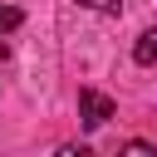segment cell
Wrapping results in <instances>:
<instances>
[{"label":"cell","mask_w":157,"mask_h":157,"mask_svg":"<svg viewBox=\"0 0 157 157\" xmlns=\"http://www.w3.org/2000/svg\"><path fill=\"white\" fill-rule=\"evenodd\" d=\"M132 59L147 69V64H157V29H142L137 34V44H132Z\"/></svg>","instance_id":"cell-2"},{"label":"cell","mask_w":157,"mask_h":157,"mask_svg":"<svg viewBox=\"0 0 157 157\" xmlns=\"http://www.w3.org/2000/svg\"><path fill=\"white\" fill-rule=\"evenodd\" d=\"M5 59H10V44H0V64H5Z\"/></svg>","instance_id":"cell-6"},{"label":"cell","mask_w":157,"mask_h":157,"mask_svg":"<svg viewBox=\"0 0 157 157\" xmlns=\"http://www.w3.org/2000/svg\"><path fill=\"white\" fill-rule=\"evenodd\" d=\"M123 152H157L152 142H142V137H132V142H123Z\"/></svg>","instance_id":"cell-5"},{"label":"cell","mask_w":157,"mask_h":157,"mask_svg":"<svg viewBox=\"0 0 157 157\" xmlns=\"http://www.w3.org/2000/svg\"><path fill=\"white\" fill-rule=\"evenodd\" d=\"M78 5H88V10H103V15H113V10H123V0H78Z\"/></svg>","instance_id":"cell-4"},{"label":"cell","mask_w":157,"mask_h":157,"mask_svg":"<svg viewBox=\"0 0 157 157\" xmlns=\"http://www.w3.org/2000/svg\"><path fill=\"white\" fill-rule=\"evenodd\" d=\"M78 118H83V128L93 132V128H103L108 118H113V98L108 93H98V88H78Z\"/></svg>","instance_id":"cell-1"},{"label":"cell","mask_w":157,"mask_h":157,"mask_svg":"<svg viewBox=\"0 0 157 157\" xmlns=\"http://www.w3.org/2000/svg\"><path fill=\"white\" fill-rule=\"evenodd\" d=\"M25 25V15L15 10V5H0V34H10V29H20Z\"/></svg>","instance_id":"cell-3"}]
</instances>
